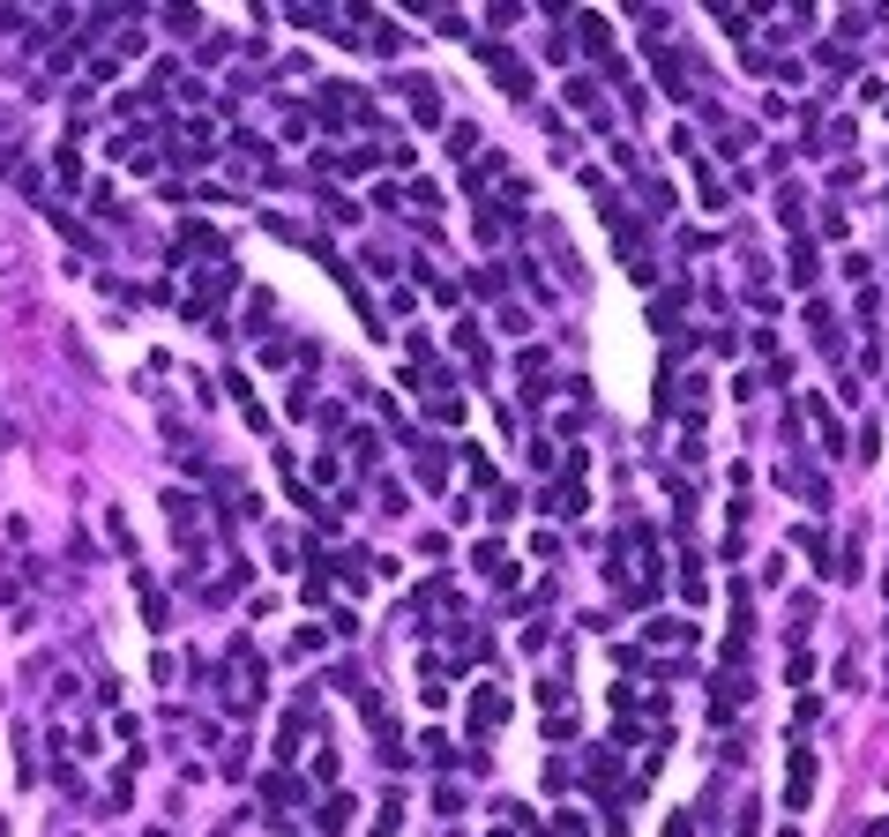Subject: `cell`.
<instances>
[{
	"label": "cell",
	"instance_id": "6da1fadb",
	"mask_svg": "<svg viewBox=\"0 0 889 837\" xmlns=\"http://www.w3.org/2000/svg\"><path fill=\"white\" fill-rule=\"evenodd\" d=\"M23 292H30V240L0 232V307H23Z\"/></svg>",
	"mask_w": 889,
	"mask_h": 837
},
{
	"label": "cell",
	"instance_id": "7a4b0ae2",
	"mask_svg": "<svg viewBox=\"0 0 889 837\" xmlns=\"http://www.w3.org/2000/svg\"><path fill=\"white\" fill-rule=\"evenodd\" d=\"M800 554L815 561V568H830V539H822V531H800Z\"/></svg>",
	"mask_w": 889,
	"mask_h": 837
},
{
	"label": "cell",
	"instance_id": "3957f363",
	"mask_svg": "<svg viewBox=\"0 0 889 837\" xmlns=\"http://www.w3.org/2000/svg\"><path fill=\"white\" fill-rule=\"evenodd\" d=\"M665 837H695V823H688V815H673V830H665Z\"/></svg>",
	"mask_w": 889,
	"mask_h": 837
},
{
	"label": "cell",
	"instance_id": "277c9868",
	"mask_svg": "<svg viewBox=\"0 0 889 837\" xmlns=\"http://www.w3.org/2000/svg\"><path fill=\"white\" fill-rule=\"evenodd\" d=\"M8 128H15V120H8V113H0V135H8Z\"/></svg>",
	"mask_w": 889,
	"mask_h": 837
}]
</instances>
